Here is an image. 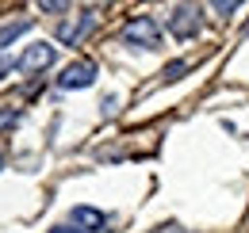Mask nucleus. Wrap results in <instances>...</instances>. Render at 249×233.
I'll return each mask as SVG.
<instances>
[{
    "label": "nucleus",
    "mask_w": 249,
    "mask_h": 233,
    "mask_svg": "<svg viewBox=\"0 0 249 233\" xmlns=\"http://www.w3.org/2000/svg\"><path fill=\"white\" fill-rule=\"evenodd\" d=\"M89 31H92V8H81L73 19H65L62 27H58V42L62 46H77Z\"/></svg>",
    "instance_id": "39448f33"
},
{
    "label": "nucleus",
    "mask_w": 249,
    "mask_h": 233,
    "mask_svg": "<svg viewBox=\"0 0 249 233\" xmlns=\"http://www.w3.org/2000/svg\"><path fill=\"white\" fill-rule=\"evenodd\" d=\"M12 65H16V61H0V77H4V73H8Z\"/></svg>",
    "instance_id": "ddd939ff"
},
{
    "label": "nucleus",
    "mask_w": 249,
    "mask_h": 233,
    "mask_svg": "<svg viewBox=\"0 0 249 233\" xmlns=\"http://www.w3.org/2000/svg\"><path fill=\"white\" fill-rule=\"evenodd\" d=\"M123 42L130 50H161V27L154 16H134L123 27Z\"/></svg>",
    "instance_id": "f257e3e1"
},
{
    "label": "nucleus",
    "mask_w": 249,
    "mask_h": 233,
    "mask_svg": "<svg viewBox=\"0 0 249 233\" xmlns=\"http://www.w3.org/2000/svg\"><path fill=\"white\" fill-rule=\"evenodd\" d=\"M42 12H69V4H62V0H46V4H38Z\"/></svg>",
    "instance_id": "9d476101"
},
{
    "label": "nucleus",
    "mask_w": 249,
    "mask_h": 233,
    "mask_svg": "<svg viewBox=\"0 0 249 233\" xmlns=\"http://www.w3.org/2000/svg\"><path fill=\"white\" fill-rule=\"evenodd\" d=\"M199 23H203V8L199 4H177L169 12V19H165V27L173 31V38H192L199 31Z\"/></svg>",
    "instance_id": "f03ea898"
},
{
    "label": "nucleus",
    "mask_w": 249,
    "mask_h": 233,
    "mask_svg": "<svg viewBox=\"0 0 249 233\" xmlns=\"http://www.w3.org/2000/svg\"><path fill=\"white\" fill-rule=\"evenodd\" d=\"M58 58V46H50V42H31L19 58H16V69H23V73H42V69H50Z\"/></svg>",
    "instance_id": "7ed1b4c3"
},
{
    "label": "nucleus",
    "mask_w": 249,
    "mask_h": 233,
    "mask_svg": "<svg viewBox=\"0 0 249 233\" xmlns=\"http://www.w3.org/2000/svg\"><path fill=\"white\" fill-rule=\"evenodd\" d=\"M31 23H35L31 16H16V19H4V23H0V50H8V46H12V42L23 34V31H31Z\"/></svg>",
    "instance_id": "0eeeda50"
},
{
    "label": "nucleus",
    "mask_w": 249,
    "mask_h": 233,
    "mask_svg": "<svg viewBox=\"0 0 249 233\" xmlns=\"http://www.w3.org/2000/svg\"><path fill=\"white\" fill-rule=\"evenodd\" d=\"M50 233H81V230H73V226H54Z\"/></svg>",
    "instance_id": "f8f14e48"
},
{
    "label": "nucleus",
    "mask_w": 249,
    "mask_h": 233,
    "mask_svg": "<svg viewBox=\"0 0 249 233\" xmlns=\"http://www.w3.org/2000/svg\"><path fill=\"white\" fill-rule=\"evenodd\" d=\"M69 222H73V230H81V233H104L107 230V214L96 210V206H73Z\"/></svg>",
    "instance_id": "423d86ee"
},
{
    "label": "nucleus",
    "mask_w": 249,
    "mask_h": 233,
    "mask_svg": "<svg viewBox=\"0 0 249 233\" xmlns=\"http://www.w3.org/2000/svg\"><path fill=\"white\" fill-rule=\"evenodd\" d=\"M96 61H73V65H65L62 77H58V88L65 92H77V88H92L96 84Z\"/></svg>",
    "instance_id": "20e7f679"
},
{
    "label": "nucleus",
    "mask_w": 249,
    "mask_h": 233,
    "mask_svg": "<svg viewBox=\"0 0 249 233\" xmlns=\"http://www.w3.org/2000/svg\"><path fill=\"white\" fill-rule=\"evenodd\" d=\"M16 118H19V111H12V107H8V111H0V126H12Z\"/></svg>",
    "instance_id": "9b49d317"
},
{
    "label": "nucleus",
    "mask_w": 249,
    "mask_h": 233,
    "mask_svg": "<svg viewBox=\"0 0 249 233\" xmlns=\"http://www.w3.org/2000/svg\"><path fill=\"white\" fill-rule=\"evenodd\" d=\"M246 34H249V23H246Z\"/></svg>",
    "instance_id": "2eb2a0df"
},
{
    "label": "nucleus",
    "mask_w": 249,
    "mask_h": 233,
    "mask_svg": "<svg viewBox=\"0 0 249 233\" xmlns=\"http://www.w3.org/2000/svg\"><path fill=\"white\" fill-rule=\"evenodd\" d=\"M150 233H188L180 222H165V226H157V230H150Z\"/></svg>",
    "instance_id": "6e6552de"
},
{
    "label": "nucleus",
    "mask_w": 249,
    "mask_h": 233,
    "mask_svg": "<svg viewBox=\"0 0 249 233\" xmlns=\"http://www.w3.org/2000/svg\"><path fill=\"white\" fill-rule=\"evenodd\" d=\"M0 168H4V153H0Z\"/></svg>",
    "instance_id": "4468645a"
},
{
    "label": "nucleus",
    "mask_w": 249,
    "mask_h": 233,
    "mask_svg": "<svg viewBox=\"0 0 249 233\" xmlns=\"http://www.w3.org/2000/svg\"><path fill=\"white\" fill-rule=\"evenodd\" d=\"M184 69H188L184 61H177V65H169V69H165V81H177V77H180Z\"/></svg>",
    "instance_id": "1a4fd4ad"
}]
</instances>
